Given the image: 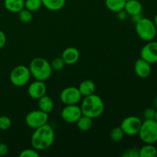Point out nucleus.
Wrapping results in <instances>:
<instances>
[{
    "instance_id": "2eb2a0df",
    "label": "nucleus",
    "mask_w": 157,
    "mask_h": 157,
    "mask_svg": "<svg viewBox=\"0 0 157 157\" xmlns=\"http://www.w3.org/2000/svg\"><path fill=\"white\" fill-rule=\"evenodd\" d=\"M124 10L127 15L131 16L141 14L143 10V6L141 2L138 0H127L126 2Z\"/></svg>"
},
{
    "instance_id": "72a5a7b5",
    "label": "nucleus",
    "mask_w": 157,
    "mask_h": 157,
    "mask_svg": "<svg viewBox=\"0 0 157 157\" xmlns=\"http://www.w3.org/2000/svg\"><path fill=\"white\" fill-rule=\"evenodd\" d=\"M142 15L141 14H139V15H133V16H132V19H133V21H134L135 23L136 22V21H139L140 18H142Z\"/></svg>"
},
{
    "instance_id": "c9c22d12",
    "label": "nucleus",
    "mask_w": 157,
    "mask_h": 157,
    "mask_svg": "<svg viewBox=\"0 0 157 157\" xmlns=\"http://www.w3.org/2000/svg\"><path fill=\"white\" fill-rule=\"evenodd\" d=\"M154 104H155V107H156V109H157V98H156V100H155Z\"/></svg>"
},
{
    "instance_id": "2f4dec72",
    "label": "nucleus",
    "mask_w": 157,
    "mask_h": 157,
    "mask_svg": "<svg viewBox=\"0 0 157 157\" xmlns=\"http://www.w3.org/2000/svg\"><path fill=\"white\" fill-rule=\"evenodd\" d=\"M7 41V38H6V35L2 31L0 30V49L5 47Z\"/></svg>"
},
{
    "instance_id": "a878e982",
    "label": "nucleus",
    "mask_w": 157,
    "mask_h": 157,
    "mask_svg": "<svg viewBox=\"0 0 157 157\" xmlns=\"http://www.w3.org/2000/svg\"><path fill=\"white\" fill-rule=\"evenodd\" d=\"M51 66H52V70L54 71H61L62 70L63 67H64L65 64H64L63 59L61 58H55V59L52 60V63H50Z\"/></svg>"
},
{
    "instance_id": "b1692460",
    "label": "nucleus",
    "mask_w": 157,
    "mask_h": 157,
    "mask_svg": "<svg viewBox=\"0 0 157 157\" xmlns=\"http://www.w3.org/2000/svg\"><path fill=\"white\" fill-rule=\"evenodd\" d=\"M124 133L121 128V127H117L113 128V130L110 131V137L112 141L113 142H119L121 140L124 138Z\"/></svg>"
},
{
    "instance_id": "5701e85b",
    "label": "nucleus",
    "mask_w": 157,
    "mask_h": 157,
    "mask_svg": "<svg viewBox=\"0 0 157 157\" xmlns=\"http://www.w3.org/2000/svg\"><path fill=\"white\" fill-rule=\"evenodd\" d=\"M42 6L41 0H25V9L30 12H36Z\"/></svg>"
},
{
    "instance_id": "f03ea898",
    "label": "nucleus",
    "mask_w": 157,
    "mask_h": 157,
    "mask_svg": "<svg viewBox=\"0 0 157 157\" xmlns=\"http://www.w3.org/2000/svg\"><path fill=\"white\" fill-rule=\"evenodd\" d=\"M81 109L83 115L94 119L103 114L104 110V103L101 97L93 94L84 97L81 103Z\"/></svg>"
},
{
    "instance_id": "4468645a",
    "label": "nucleus",
    "mask_w": 157,
    "mask_h": 157,
    "mask_svg": "<svg viewBox=\"0 0 157 157\" xmlns=\"http://www.w3.org/2000/svg\"><path fill=\"white\" fill-rule=\"evenodd\" d=\"M61 58L66 65H72L78 61L80 58V52L75 47H68L64 49L61 55Z\"/></svg>"
},
{
    "instance_id": "423d86ee",
    "label": "nucleus",
    "mask_w": 157,
    "mask_h": 157,
    "mask_svg": "<svg viewBox=\"0 0 157 157\" xmlns=\"http://www.w3.org/2000/svg\"><path fill=\"white\" fill-rule=\"evenodd\" d=\"M31 78V72L29 67L18 65L12 69L10 73V81L16 87H22L29 82Z\"/></svg>"
},
{
    "instance_id": "f3484780",
    "label": "nucleus",
    "mask_w": 157,
    "mask_h": 157,
    "mask_svg": "<svg viewBox=\"0 0 157 157\" xmlns=\"http://www.w3.org/2000/svg\"><path fill=\"white\" fill-rule=\"evenodd\" d=\"M78 89H79L81 95L86 97L94 94L96 85L94 81H90V80H85L80 84Z\"/></svg>"
},
{
    "instance_id": "c85d7f7f",
    "label": "nucleus",
    "mask_w": 157,
    "mask_h": 157,
    "mask_svg": "<svg viewBox=\"0 0 157 157\" xmlns=\"http://www.w3.org/2000/svg\"><path fill=\"white\" fill-rule=\"evenodd\" d=\"M121 156L123 157H140L139 149L136 148V147L127 149L125 151H124Z\"/></svg>"
},
{
    "instance_id": "9d476101",
    "label": "nucleus",
    "mask_w": 157,
    "mask_h": 157,
    "mask_svg": "<svg viewBox=\"0 0 157 157\" xmlns=\"http://www.w3.org/2000/svg\"><path fill=\"white\" fill-rule=\"evenodd\" d=\"M82 116L81 107L77 104L66 105L61 111V117L63 121L68 124H75Z\"/></svg>"
},
{
    "instance_id": "a211bd4d",
    "label": "nucleus",
    "mask_w": 157,
    "mask_h": 157,
    "mask_svg": "<svg viewBox=\"0 0 157 157\" xmlns=\"http://www.w3.org/2000/svg\"><path fill=\"white\" fill-rule=\"evenodd\" d=\"M38 107L39 110L49 113L53 110L54 102L50 97L45 94L38 99Z\"/></svg>"
},
{
    "instance_id": "4be33fe9",
    "label": "nucleus",
    "mask_w": 157,
    "mask_h": 157,
    "mask_svg": "<svg viewBox=\"0 0 157 157\" xmlns=\"http://www.w3.org/2000/svg\"><path fill=\"white\" fill-rule=\"evenodd\" d=\"M92 120H93L92 118L82 114V116L79 118V120L76 123L77 126H78V128L81 131H88L92 127V124H93Z\"/></svg>"
},
{
    "instance_id": "f8f14e48",
    "label": "nucleus",
    "mask_w": 157,
    "mask_h": 157,
    "mask_svg": "<svg viewBox=\"0 0 157 157\" xmlns=\"http://www.w3.org/2000/svg\"><path fill=\"white\" fill-rule=\"evenodd\" d=\"M46 91H47V86L44 81H38V80L32 82L28 89V94L29 97L35 100H38L41 97L45 95Z\"/></svg>"
},
{
    "instance_id": "473e14b6",
    "label": "nucleus",
    "mask_w": 157,
    "mask_h": 157,
    "mask_svg": "<svg viewBox=\"0 0 157 157\" xmlns=\"http://www.w3.org/2000/svg\"><path fill=\"white\" fill-rule=\"evenodd\" d=\"M117 13L118 14V18L119 19H121V20H124L126 18H127V12H125V10H121L120 11V12H117Z\"/></svg>"
},
{
    "instance_id": "bb28decb",
    "label": "nucleus",
    "mask_w": 157,
    "mask_h": 157,
    "mask_svg": "<svg viewBox=\"0 0 157 157\" xmlns=\"http://www.w3.org/2000/svg\"><path fill=\"white\" fill-rule=\"evenodd\" d=\"M12 126V121L7 116L0 117V130H6L9 129Z\"/></svg>"
},
{
    "instance_id": "6e6552de",
    "label": "nucleus",
    "mask_w": 157,
    "mask_h": 157,
    "mask_svg": "<svg viewBox=\"0 0 157 157\" xmlns=\"http://www.w3.org/2000/svg\"><path fill=\"white\" fill-rule=\"evenodd\" d=\"M142 122L140 118L136 116H130L126 117L121 124V128L124 131V135L136 136L139 133Z\"/></svg>"
},
{
    "instance_id": "1a4fd4ad",
    "label": "nucleus",
    "mask_w": 157,
    "mask_h": 157,
    "mask_svg": "<svg viewBox=\"0 0 157 157\" xmlns=\"http://www.w3.org/2000/svg\"><path fill=\"white\" fill-rule=\"evenodd\" d=\"M81 92L78 87H67L63 89L60 94V99L61 102L65 105L71 104H78L81 99Z\"/></svg>"
},
{
    "instance_id": "9b49d317",
    "label": "nucleus",
    "mask_w": 157,
    "mask_h": 157,
    "mask_svg": "<svg viewBox=\"0 0 157 157\" xmlns=\"http://www.w3.org/2000/svg\"><path fill=\"white\" fill-rule=\"evenodd\" d=\"M140 58L150 64L157 63V41H148L141 49Z\"/></svg>"
},
{
    "instance_id": "7ed1b4c3",
    "label": "nucleus",
    "mask_w": 157,
    "mask_h": 157,
    "mask_svg": "<svg viewBox=\"0 0 157 157\" xmlns=\"http://www.w3.org/2000/svg\"><path fill=\"white\" fill-rule=\"evenodd\" d=\"M29 68L31 75L38 81H45L50 78L52 73L51 64L43 58H35L32 59Z\"/></svg>"
},
{
    "instance_id": "c756f323",
    "label": "nucleus",
    "mask_w": 157,
    "mask_h": 157,
    "mask_svg": "<svg viewBox=\"0 0 157 157\" xmlns=\"http://www.w3.org/2000/svg\"><path fill=\"white\" fill-rule=\"evenodd\" d=\"M156 110L153 108H147L144 111V117L145 120H152L155 118Z\"/></svg>"
},
{
    "instance_id": "4c0bfd02",
    "label": "nucleus",
    "mask_w": 157,
    "mask_h": 157,
    "mask_svg": "<svg viewBox=\"0 0 157 157\" xmlns=\"http://www.w3.org/2000/svg\"><path fill=\"white\" fill-rule=\"evenodd\" d=\"M0 143H1V137H0Z\"/></svg>"
},
{
    "instance_id": "ddd939ff",
    "label": "nucleus",
    "mask_w": 157,
    "mask_h": 157,
    "mask_svg": "<svg viewBox=\"0 0 157 157\" xmlns=\"http://www.w3.org/2000/svg\"><path fill=\"white\" fill-rule=\"evenodd\" d=\"M134 71L136 75L140 78H147L151 74V65L143 58H139L134 64Z\"/></svg>"
},
{
    "instance_id": "aec40b11",
    "label": "nucleus",
    "mask_w": 157,
    "mask_h": 157,
    "mask_svg": "<svg viewBox=\"0 0 157 157\" xmlns=\"http://www.w3.org/2000/svg\"><path fill=\"white\" fill-rule=\"evenodd\" d=\"M127 0H105L107 9L113 12H118L124 10Z\"/></svg>"
},
{
    "instance_id": "cd10ccee",
    "label": "nucleus",
    "mask_w": 157,
    "mask_h": 157,
    "mask_svg": "<svg viewBox=\"0 0 157 157\" xmlns=\"http://www.w3.org/2000/svg\"><path fill=\"white\" fill-rule=\"evenodd\" d=\"M20 157H38L39 153H38V150L35 149H25L21 150L19 154Z\"/></svg>"
},
{
    "instance_id": "e433bc0d",
    "label": "nucleus",
    "mask_w": 157,
    "mask_h": 157,
    "mask_svg": "<svg viewBox=\"0 0 157 157\" xmlns=\"http://www.w3.org/2000/svg\"><path fill=\"white\" fill-rule=\"evenodd\" d=\"M154 120H155V121H156V122H157V110H156V115H155V118H154Z\"/></svg>"
},
{
    "instance_id": "20e7f679",
    "label": "nucleus",
    "mask_w": 157,
    "mask_h": 157,
    "mask_svg": "<svg viewBox=\"0 0 157 157\" xmlns=\"http://www.w3.org/2000/svg\"><path fill=\"white\" fill-rule=\"evenodd\" d=\"M135 29L138 37L144 41H152L156 35L157 29L153 21L150 18L143 17L136 22Z\"/></svg>"
},
{
    "instance_id": "412c9836",
    "label": "nucleus",
    "mask_w": 157,
    "mask_h": 157,
    "mask_svg": "<svg viewBox=\"0 0 157 157\" xmlns=\"http://www.w3.org/2000/svg\"><path fill=\"white\" fill-rule=\"evenodd\" d=\"M144 147L139 149L140 157H156L157 156V148L153 144H145Z\"/></svg>"
},
{
    "instance_id": "39448f33",
    "label": "nucleus",
    "mask_w": 157,
    "mask_h": 157,
    "mask_svg": "<svg viewBox=\"0 0 157 157\" xmlns=\"http://www.w3.org/2000/svg\"><path fill=\"white\" fill-rule=\"evenodd\" d=\"M144 144H154L157 142V122L154 119L145 120L142 122L139 133Z\"/></svg>"
},
{
    "instance_id": "dca6fc26",
    "label": "nucleus",
    "mask_w": 157,
    "mask_h": 157,
    "mask_svg": "<svg viewBox=\"0 0 157 157\" xmlns=\"http://www.w3.org/2000/svg\"><path fill=\"white\" fill-rule=\"evenodd\" d=\"M4 6L9 12L18 13L25 8V0H5Z\"/></svg>"
},
{
    "instance_id": "6ab92c4d",
    "label": "nucleus",
    "mask_w": 157,
    "mask_h": 157,
    "mask_svg": "<svg viewBox=\"0 0 157 157\" xmlns=\"http://www.w3.org/2000/svg\"><path fill=\"white\" fill-rule=\"evenodd\" d=\"M66 0H41L42 6L50 11L61 10L64 6Z\"/></svg>"
},
{
    "instance_id": "f704fd0d",
    "label": "nucleus",
    "mask_w": 157,
    "mask_h": 157,
    "mask_svg": "<svg viewBox=\"0 0 157 157\" xmlns=\"http://www.w3.org/2000/svg\"><path fill=\"white\" fill-rule=\"evenodd\" d=\"M153 22H154L155 25H156V29H157V14L156 15V16H155L154 21H153Z\"/></svg>"
},
{
    "instance_id": "7c9ffc66",
    "label": "nucleus",
    "mask_w": 157,
    "mask_h": 157,
    "mask_svg": "<svg viewBox=\"0 0 157 157\" xmlns=\"http://www.w3.org/2000/svg\"><path fill=\"white\" fill-rule=\"evenodd\" d=\"M9 153V147L6 144L0 143V156H6Z\"/></svg>"
},
{
    "instance_id": "393cba45",
    "label": "nucleus",
    "mask_w": 157,
    "mask_h": 157,
    "mask_svg": "<svg viewBox=\"0 0 157 157\" xmlns=\"http://www.w3.org/2000/svg\"><path fill=\"white\" fill-rule=\"evenodd\" d=\"M18 18L20 21L23 23L30 22L32 19V12L24 8L22 10L18 12Z\"/></svg>"
},
{
    "instance_id": "0eeeda50",
    "label": "nucleus",
    "mask_w": 157,
    "mask_h": 157,
    "mask_svg": "<svg viewBox=\"0 0 157 157\" xmlns=\"http://www.w3.org/2000/svg\"><path fill=\"white\" fill-rule=\"evenodd\" d=\"M48 113L41 110H32L25 117V124L28 127L32 129H37L44 124H48Z\"/></svg>"
},
{
    "instance_id": "f257e3e1",
    "label": "nucleus",
    "mask_w": 157,
    "mask_h": 157,
    "mask_svg": "<svg viewBox=\"0 0 157 157\" xmlns=\"http://www.w3.org/2000/svg\"><path fill=\"white\" fill-rule=\"evenodd\" d=\"M55 131L48 124L35 129L31 138V144L36 150H44L52 147L55 141Z\"/></svg>"
}]
</instances>
